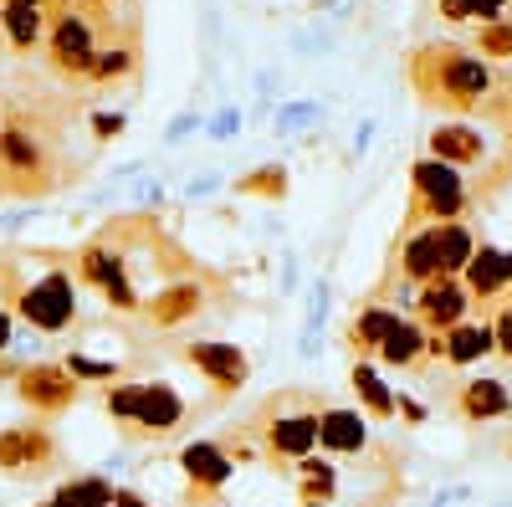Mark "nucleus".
Instances as JSON below:
<instances>
[{
	"instance_id": "nucleus-1",
	"label": "nucleus",
	"mask_w": 512,
	"mask_h": 507,
	"mask_svg": "<svg viewBox=\"0 0 512 507\" xmlns=\"http://www.w3.org/2000/svg\"><path fill=\"white\" fill-rule=\"evenodd\" d=\"M410 82L420 88L425 103H441V108H456V113L492 103V88H497L492 67H487L477 52L451 47V41L415 52V57H410Z\"/></svg>"
},
{
	"instance_id": "nucleus-2",
	"label": "nucleus",
	"mask_w": 512,
	"mask_h": 507,
	"mask_svg": "<svg viewBox=\"0 0 512 507\" xmlns=\"http://www.w3.org/2000/svg\"><path fill=\"white\" fill-rule=\"evenodd\" d=\"M466 210V180L456 164L441 159H415L410 164V210H405V231L410 226H441V221H461Z\"/></svg>"
},
{
	"instance_id": "nucleus-3",
	"label": "nucleus",
	"mask_w": 512,
	"mask_h": 507,
	"mask_svg": "<svg viewBox=\"0 0 512 507\" xmlns=\"http://www.w3.org/2000/svg\"><path fill=\"white\" fill-rule=\"evenodd\" d=\"M77 277L88 282V287H98L113 313H139L144 308L139 287L128 282V251L113 246L108 236L103 241H88V246L77 251Z\"/></svg>"
},
{
	"instance_id": "nucleus-4",
	"label": "nucleus",
	"mask_w": 512,
	"mask_h": 507,
	"mask_svg": "<svg viewBox=\"0 0 512 507\" xmlns=\"http://www.w3.org/2000/svg\"><path fill=\"white\" fill-rule=\"evenodd\" d=\"M16 303H21V318H26L31 328L62 333V328L77 318V287H72V277L57 267V272H47V277H36Z\"/></svg>"
},
{
	"instance_id": "nucleus-5",
	"label": "nucleus",
	"mask_w": 512,
	"mask_h": 507,
	"mask_svg": "<svg viewBox=\"0 0 512 507\" xmlns=\"http://www.w3.org/2000/svg\"><path fill=\"white\" fill-rule=\"evenodd\" d=\"M410 313H415V323L425 333H446V328H456L466 313H472V292L461 287V277H431V282L415 287Z\"/></svg>"
},
{
	"instance_id": "nucleus-6",
	"label": "nucleus",
	"mask_w": 512,
	"mask_h": 507,
	"mask_svg": "<svg viewBox=\"0 0 512 507\" xmlns=\"http://www.w3.org/2000/svg\"><path fill=\"white\" fill-rule=\"evenodd\" d=\"M425 354L441 359V364H451V369L482 364L487 354H497V344H492V318H461L456 328L431 333V349H425Z\"/></svg>"
},
{
	"instance_id": "nucleus-7",
	"label": "nucleus",
	"mask_w": 512,
	"mask_h": 507,
	"mask_svg": "<svg viewBox=\"0 0 512 507\" xmlns=\"http://www.w3.org/2000/svg\"><path fill=\"white\" fill-rule=\"evenodd\" d=\"M16 395H21L31 410H41V415H57V410L77 405L82 385H77L62 364H26V369L16 374Z\"/></svg>"
},
{
	"instance_id": "nucleus-8",
	"label": "nucleus",
	"mask_w": 512,
	"mask_h": 507,
	"mask_svg": "<svg viewBox=\"0 0 512 507\" xmlns=\"http://www.w3.org/2000/svg\"><path fill=\"white\" fill-rule=\"evenodd\" d=\"M47 52L57 62V72H88L93 57H98V31H93V16L82 11H62L57 26H52V41Z\"/></svg>"
},
{
	"instance_id": "nucleus-9",
	"label": "nucleus",
	"mask_w": 512,
	"mask_h": 507,
	"mask_svg": "<svg viewBox=\"0 0 512 507\" xmlns=\"http://www.w3.org/2000/svg\"><path fill=\"white\" fill-rule=\"evenodd\" d=\"M57 461V441L47 426H6L0 431V472H47Z\"/></svg>"
},
{
	"instance_id": "nucleus-10",
	"label": "nucleus",
	"mask_w": 512,
	"mask_h": 507,
	"mask_svg": "<svg viewBox=\"0 0 512 507\" xmlns=\"http://www.w3.org/2000/svg\"><path fill=\"white\" fill-rule=\"evenodd\" d=\"M185 400L180 390L169 385V379H149V385H139V410H134V426L144 436H175L185 426Z\"/></svg>"
},
{
	"instance_id": "nucleus-11",
	"label": "nucleus",
	"mask_w": 512,
	"mask_h": 507,
	"mask_svg": "<svg viewBox=\"0 0 512 507\" xmlns=\"http://www.w3.org/2000/svg\"><path fill=\"white\" fill-rule=\"evenodd\" d=\"M185 359H190L221 395H236L246 379H251V359H246L236 344H190Z\"/></svg>"
},
{
	"instance_id": "nucleus-12",
	"label": "nucleus",
	"mask_w": 512,
	"mask_h": 507,
	"mask_svg": "<svg viewBox=\"0 0 512 507\" xmlns=\"http://www.w3.org/2000/svg\"><path fill=\"white\" fill-rule=\"evenodd\" d=\"M262 441H267V456L277 461H303V456H313V446H318V410H297V415H277L272 426L262 431Z\"/></svg>"
},
{
	"instance_id": "nucleus-13",
	"label": "nucleus",
	"mask_w": 512,
	"mask_h": 507,
	"mask_svg": "<svg viewBox=\"0 0 512 507\" xmlns=\"http://www.w3.org/2000/svg\"><path fill=\"white\" fill-rule=\"evenodd\" d=\"M180 467H185V477H190L195 492H221L236 477V461L226 456L221 441H190L180 451Z\"/></svg>"
},
{
	"instance_id": "nucleus-14",
	"label": "nucleus",
	"mask_w": 512,
	"mask_h": 507,
	"mask_svg": "<svg viewBox=\"0 0 512 507\" xmlns=\"http://www.w3.org/2000/svg\"><path fill=\"white\" fill-rule=\"evenodd\" d=\"M318 446H323L328 456H359V451L369 446L364 410H344V405L318 410Z\"/></svg>"
},
{
	"instance_id": "nucleus-15",
	"label": "nucleus",
	"mask_w": 512,
	"mask_h": 507,
	"mask_svg": "<svg viewBox=\"0 0 512 507\" xmlns=\"http://www.w3.org/2000/svg\"><path fill=\"white\" fill-rule=\"evenodd\" d=\"M456 410H461L466 420H477V426H487V420H507V415H512V390H507V379H497V374L466 379L461 395H456Z\"/></svg>"
},
{
	"instance_id": "nucleus-16",
	"label": "nucleus",
	"mask_w": 512,
	"mask_h": 507,
	"mask_svg": "<svg viewBox=\"0 0 512 507\" xmlns=\"http://www.w3.org/2000/svg\"><path fill=\"white\" fill-rule=\"evenodd\" d=\"M200 308H205V287H200V282H169V287H159L154 298L144 303V318H149L154 328H180V323H190Z\"/></svg>"
},
{
	"instance_id": "nucleus-17",
	"label": "nucleus",
	"mask_w": 512,
	"mask_h": 507,
	"mask_svg": "<svg viewBox=\"0 0 512 507\" xmlns=\"http://www.w3.org/2000/svg\"><path fill=\"white\" fill-rule=\"evenodd\" d=\"M425 144H431V159L456 164V169H466V164H482V159H487V139L472 129V123H436Z\"/></svg>"
},
{
	"instance_id": "nucleus-18",
	"label": "nucleus",
	"mask_w": 512,
	"mask_h": 507,
	"mask_svg": "<svg viewBox=\"0 0 512 507\" xmlns=\"http://www.w3.org/2000/svg\"><path fill=\"white\" fill-rule=\"evenodd\" d=\"M400 277L410 287L441 277V231L436 226H410V236L400 246Z\"/></svg>"
},
{
	"instance_id": "nucleus-19",
	"label": "nucleus",
	"mask_w": 512,
	"mask_h": 507,
	"mask_svg": "<svg viewBox=\"0 0 512 507\" xmlns=\"http://www.w3.org/2000/svg\"><path fill=\"white\" fill-rule=\"evenodd\" d=\"M461 287L472 292V303H497L507 292V282H502V246L477 241L472 262H466V272H461Z\"/></svg>"
},
{
	"instance_id": "nucleus-20",
	"label": "nucleus",
	"mask_w": 512,
	"mask_h": 507,
	"mask_svg": "<svg viewBox=\"0 0 512 507\" xmlns=\"http://www.w3.org/2000/svg\"><path fill=\"white\" fill-rule=\"evenodd\" d=\"M425 349H431V333H425L415 318H400V323H395V333L379 344V364H384V369H405V374H410V369H420L425 359H431Z\"/></svg>"
},
{
	"instance_id": "nucleus-21",
	"label": "nucleus",
	"mask_w": 512,
	"mask_h": 507,
	"mask_svg": "<svg viewBox=\"0 0 512 507\" xmlns=\"http://www.w3.org/2000/svg\"><path fill=\"white\" fill-rule=\"evenodd\" d=\"M349 385H354V395H359V410H364V415H374V420H395L400 395L390 390V379H384L369 359H354V369H349Z\"/></svg>"
},
{
	"instance_id": "nucleus-22",
	"label": "nucleus",
	"mask_w": 512,
	"mask_h": 507,
	"mask_svg": "<svg viewBox=\"0 0 512 507\" xmlns=\"http://www.w3.org/2000/svg\"><path fill=\"white\" fill-rule=\"evenodd\" d=\"M47 0H6L0 6V26H6V36H11V47L16 52H31L41 36H47Z\"/></svg>"
},
{
	"instance_id": "nucleus-23",
	"label": "nucleus",
	"mask_w": 512,
	"mask_h": 507,
	"mask_svg": "<svg viewBox=\"0 0 512 507\" xmlns=\"http://www.w3.org/2000/svg\"><path fill=\"white\" fill-rule=\"evenodd\" d=\"M0 164L21 180H47V149L26 129H0Z\"/></svg>"
},
{
	"instance_id": "nucleus-24",
	"label": "nucleus",
	"mask_w": 512,
	"mask_h": 507,
	"mask_svg": "<svg viewBox=\"0 0 512 507\" xmlns=\"http://www.w3.org/2000/svg\"><path fill=\"white\" fill-rule=\"evenodd\" d=\"M400 318H405L400 308L369 303V308H364V313H359V318L349 323V333H344V338H349V349H354L359 359H364V354H379V344H384V338L395 333V323H400Z\"/></svg>"
},
{
	"instance_id": "nucleus-25",
	"label": "nucleus",
	"mask_w": 512,
	"mask_h": 507,
	"mask_svg": "<svg viewBox=\"0 0 512 507\" xmlns=\"http://www.w3.org/2000/svg\"><path fill=\"white\" fill-rule=\"evenodd\" d=\"M436 231H441V277H461L477 251V231L466 221H441Z\"/></svg>"
},
{
	"instance_id": "nucleus-26",
	"label": "nucleus",
	"mask_w": 512,
	"mask_h": 507,
	"mask_svg": "<svg viewBox=\"0 0 512 507\" xmlns=\"http://www.w3.org/2000/svg\"><path fill=\"white\" fill-rule=\"evenodd\" d=\"M292 472H297V497H303V502H333V492H338L333 461H323V456H303Z\"/></svg>"
},
{
	"instance_id": "nucleus-27",
	"label": "nucleus",
	"mask_w": 512,
	"mask_h": 507,
	"mask_svg": "<svg viewBox=\"0 0 512 507\" xmlns=\"http://www.w3.org/2000/svg\"><path fill=\"white\" fill-rule=\"evenodd\" d=\"M108 502H113V482H103V477H72V482L57 487L52 502H41V507H108Z\"/></svg>"
},
{
	"instance_id": "nucleus-28",
	"label": "nucleus",
	"mask_w": 512,
	"mask_h": 507,
	"mask_svg": "<svg viewBox=\"0 0 512 507\" xmlns=\"http://www.w3.org/2000/svg\"><path fill=\"white\" fill-rule=\"evenodd\" d=\"M477 57L482 62H512V16L477 26Z\"/></svg>"
},
{
	"instance_id": "nucleus-29",
	"label": "nucleus",
	"mask_w": 512,
	"mask_h": 507,
	"mask_svg": "<svg viewBox=\"0 0 512 507\" xmlns=\"http://www.w3.org/2000/svg\"><path fill=\"white\" fill-rule=\"evenodd\" d=\"M241 195H262V200H282L287 195V169L282 164H262V169H251L246 180H236Z\"/></svg>"
},
{
	"instance_id": "nucleus-30",
	"label": "nucleus",
	"mask_w": 512,
	"mask_h": 507,
	"mask_svg": "<svg viewBox=\"0 0 512 507\" xmlns=\"http://www.w3.org/2000/svg\"><path fill=\"white\" fill-rule=\"evenodd\" d=\"M502 11H507V0H441L446 21H477V26H487V21H502Z\"/></svg>"
},
{
	"instance_id": "nucleus-31",
	"label": "nucleus",
	"mask_w": 512,
	"mask_h": 507,
	"mask_svg": "<svg viewBox=\"0 0 512 507\" xmlns=\"http://www.w3.org/2000/svg\"><path fill=\"white\" fill-rule=\"evenodd\" d=\"M128 72H134V47H98V57H93V67H88L93 82H118V77H128Z\"/></svg>"
},
{
	"instance_id": "nucleus-32",
	"label": "nucleus",
	"mask_w": 512,
	"mask_h": 507,
	"mask_svg": "<svg viewBox=\"0 0 512 507\" xmlns=\"http://www.w3.org/2000/svg\"><path fill=\"white\" fill-rule=\"evenodd\" d=\"M62 369L77 379V385H82V379H118V364H108V359H88V354H72Z\"/></svg>"
},
{
	"instance_id": "nucleus-33",
	"label": "nucleus",
	"mask_w": 512,
	"mask_h": 507,
	"mask_svg": "<svg viewBox=\"0 0 512 507\" xmlns=\"http://www.w3.org/2000/svg\"><path fill=\"white\" fill-rule=\"evenodd\" d=\"M103 405H108V415H113V420H128V426H134V410H139V385H113Z\"/></svg>"
},
{
	"instance_id": "nucleus-34",
	"label": "nucleus",
	"mask_w": 512,
	"mask_h": 507,
	"mask_svg": "<svg viewBox=\"0 0 512 507\" xmlns=\"http://www.w3.org/2000/svg\"><path fill=\"white\" fill-rule=\"evenodd\" d=\"M492 344H497V354L502 359H512V298L497 308V318H492Z\"/></svg>"
},
{
	"instance_id": "nucleus-35",
	"label": "nucleus",
	"mask_w": 512,
	"mask_h": 507,
	"mask_svg": "<svg viewBox=\"0 0 512 507\" xmlns=\"http://www.w3.org/2000/svg\"><path fill=\"white\" fill-rule=\"evenodd\" d=\"M93 134L98 139H118L123 134V113H93Z\"/></svg>"
},
{
	"instance_id": "nucleus-36",
	"label": "nucleus",
	"mask_w": 512,
	"mask_h": 507,
	"mask_svg": "<svg viewBox=\"0 0 512 507\" xmlns=\"http://www.w3.org/2000/svg\"><path fill=\"white\" fill-rule=\"evenodd\" d=\"M236 129H241V113H236V108H226L216 123H210V139H226V134H236Z\"/></svg>"
},
{
	"instance_id": "nucleus-37",
	"label": "nucleus",
	"mask_w": 512,
	"mask_h": 507,
	"mask_svg": "<svg viewBox=\"0 0 512 507\" xmlns=\"http://www.w3.org/2000/svg\"><path fill=\"white\" fill-rule=\"evenodd\" d=\"M405 426H425V405L420 400H410V395H400V410H395Z\"/></svg>"
},
{
	"instance_id": "nucleus-38",
	"label": "nucleus",
	"mask_w": 512,
	"mask_h": 507,
	"mask_svg": "<svg viewBox=\"0 0 512 507\" xmlns=\"http://www.w3.org/2000/svg\"><path fill=\"white\" fill-rule=\"evenodd\" d=\"M108 507H149V497H139L134 487H113V502Z\"/></svg>"
},
{
	"instance_id": "nucleus-39",
	"label": "nucleus",
	"mask_w": 512,
	"mask_h": 507,
	"mask_svg": "<svg viewBox=\"0 0 512 507\" xmlns=\"http://www.w3.org/2000/svg\"><path fill=\"white\" fill-rule=\"evenodd\" d=\"M11 344H16V323H11V313H6V308H0V354H6Z\"/></svg>"
},
{
	"instance_id": "nucleus-40",
	"label": "nucleus",
	"mask_w": 512,
	"mask_h": 507,
	"mask_svg": "<svg viewBox=\"0 0 512 507\" xmlns=\"http://www.w3.org/2000/svg\"><path fill=\"white\" fill-rule=\"evenodd\" d=\"M190 129H195V118H190V113H185V118H175V123H169V144H175L180 134H190Z\"/></svg>"
},
{
	"instance_id": "nucleus-41",
	"label": "nucleus",
	"mask_w": 512,
	"mask_h": 507,
	"mask_svg": "<svg viewBox=\"0 0 512 507\" xmlns=\"http://www.w3.org/2000/svg\"><path fill=\"white\" fill-rule=\"evenodd\" d=\"M216 190V175H205V180H190V195H210Z\"/></svg>"
},
{
	"instance_id": "nucleus-42",
	"label": "nucleus",
	"mask_w": 512,
	"mask_h": 507,
	"mask_svg": "<svg viewBox=\"0 0 512 507\" xmlns=\"http://www.w3.org/2000/svg\"><path fill=\"white\" fill-rule=\"evenodd\" d=\"M502 282H507V292H512V251H502Z\"/></svg>"
},
{
	"instance_id": "nucleus-43",
	"label": "nucleus",
	"mask_w": 512,
	"mask_h": 507,
	"mask_svg": "<svg viewBox=\"0 0 512 507\" xmlns=\"http://www.w3.org/2000/svg\"><path fill=\"white\" fill-rule=\"evenodd\" d=\"M303 507H333V502H303Z\"/></svg>"
},
{
	"instance_id": "nucleus-44",
	"label": "nucleus",
	"mask_w": 512,
	"mask_h": 507,
	"mask_svg": "<svg viewBox=\"0 0 512 507\" xmlns=\"http://www.w3.org/2000/svg\"><path fill=\"white\" fill-rule=\"evenodd\" d=\"M507 134H512V118H507Z\"/></svg>"
},
{
	"instance_id": "nucleus-45",
	"label": "nucleus",
	"mask_w": 512,
	"mask_h": 507,
	"mask_svg": "<svg viewBox=\"0 0 512 507\" xmlns=\"http://www.w3.org/2000/svg\"><path fill=\"white\" fill-rule=\"evenodd\" d=\"M210 507H221V502H210Z\"/></svg>"
}]
</instances>
